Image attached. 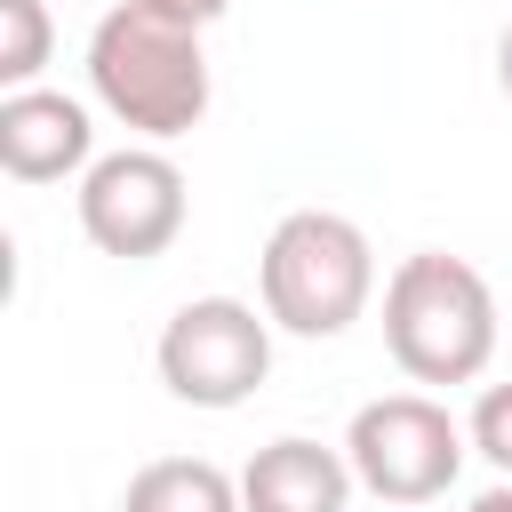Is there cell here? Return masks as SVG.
<instances>
[{"label": "cell", "instance_id": "52a82bcc", "mask_svg": "<svg viewBox=\"0 0 512 512\" xmlns=\"http://www.w3.org/2000/svg\"><path fill=\"white\" fill-rule=\"evenodd\" d=\"M0 168L16 184H64L96 168V120L64 88H16L0 96Z\"/></svg>", "mask_w": 512, "mask_h": 512}, {"label": "cell", "instance_id": "8992f818", "mask_svg": "<svg viewBox=\"0 0 512 512\" xmlns=\"http://www.w3.org/2000/svg\"><path fill=\"white\" fill-rule=\"evenodd\" d=\"M184 168L160 144H120L96 152V168L80 176V232L88 248L120 256V264H152L176 232H184Z\"/></svg>", "mask_w": 512, "mask_h": 512}, {"label": "cell", "instance_id": "7a4b0ae2", "mask_svg": "<svg viewBox=\"0 0 512 512\" xmlns=\"http://www.w3.org/2000/svg\"><path fill=\"white\" fill-rule=\"evenodd\" d=\"M384 352L408 384H472L496 360V288L448 248H416L384 280Z\"/></svg>", "mask_w": 512, "mask_h": 512}, {"label": "cell", "instance_id": "9c48e42d", "mask_svg": "<svg viewBox=\"0 0 512 512\" xmlns=\"http://www.w3.org/2000/svg\"><path fill=\"white\" fill-rule=\"evenodd\" d=\"M120 512H240V480L208 456H152L120 488Z\"/></svg>", "mask_w": 512, "mask_h": 512}, {"label": "cell", "instance_id": "ba28073f", "mask_svg": "<svg viewBox=\"0 0 512 512\" xmlns=\"http://www.w3.org/2000/svg\"><path fill=\"white\" fill-rule=\"evenodd\" d=\"M352 456L344 448H320L304 432H280L248 456L240 472V512H344L352 504Z\"/></svg>", "mask_w": 512, "mask_h": 512}, {"label": "cell", "instance_id": "5b68a950", "mask_svg": "<svg viewBox=\"0 0 512 512\" xmlns=\"http://www.w3.org/2000/svg\"><path fill=\"white\" fill-rule=\"evenodd\" d=\"M152 360L184 408H240L272 376V312H256L240 296H192L168 312Z\"/></svg>", "mask_w": 512, "mask_h": 512}, {"label": "cell", "instance_id": "4fadbf2b", "mask_svg": "<svg viewBox=\"0 0 512 512\" xmlns=\"http://www.w3.org/2000/svg\"><path fill=\"white\" fill-rule=\"evenodd\" d=\"M464 512H512V480H496V488H480Z\"/></svg>", "mask_w": 512, "mask_h": 512}, {"label": "cell", "instance_id": "277c9868", "mask_svg": "<svg viewBox=\"0 0 512 512\" xmlns=\"http://www.w3.org/2000/svg\"><path fill=\"white\" fill-rule=\"evenodd\" d=\"M344 456H352V480L368 496H384V504H432V496L456 488V472L472 456V432L432 392H384V400L352 408Z\"/></svg>", "mask_w": 512, "mask_h": 512}, {"label": "cell", "instance_id": "5bb4252c", "mask_svg": "<svg viewBox=\"0 0 512 512\" xmlns=\"http://www.w3.org/2000/svg\"><path fill=\"white\" fill-rule=\"evenodd\" d=\"M496 88H504V96H512V24H504V32H496Z\"/></svg>", "mask_w": 512, "mask_h": 512}, {"label": "cell", "instance_id": "6da1fadb", "mask_svg": "<svg viewBox=\"0 0 512 512\" xmlns=\"http://www.w3.org/2000/svg\"><path fill=\"white\" fill-rule=\"evenodd\" d=\"M88 96L136 128L144 144H168V136H192L200 112H208V56H200V32L144 8V0H120L96 16L88 32Z\"/></svg>", "mask_w": 512, "mask_h": 512}, {"label": "cell", "instance_id": "7c38bea8", "mask_svg": "<svg viewBox=\"0 0 512 512\" xmlns=\"http://www.w3.org/2000/svg\"><path fill=\"white\" fill-rule=\"evenodd\" d=\"M144 8H160V16H176V24H192V32H200V24H216L232 0H144Z\"/></svg>", "mask_w": 512, "mask_h": 512}, {"label": "cell", "instance_id": "30bf717a", "mask_svg": "<svg viewBox=\"0 0 512 512\" xmlns=\"http://www.w3.org/2000/svg\"><path fill=\"white\" fill-rule=\"evenodd\" d=\"M56 48V24H48V0H0V88H40V64Z\"/></svg>", "mask_w": 512, "mask_h": 512}, {"label": "cell", "instance_id": "3957f363", "mask_svg": "<svg viewBox=\"0 0 512 512\" xmlns=\"http://www.w3.org/2000/svg\"><path fill=\"white\" fill-rule=\"evenodd\" d=\"M256 288H264V312L272 328L288 336H344L368 296H376V248L352 216L336 208H288L256 256Z\"/></svg>", "mask_w": 512, "mask_h": 512}, {"label": "cell", "instance_id": "8fae6325", "mask_svg": "<svg viewBox=\"0 0 512 512\" xmlns=\"http://www.w3.org/2000/svg\"><path fill=\"white\" fill-rule=\"evenodd\" d=\"M464 432H472V456H488L496 480H512V384H488Z\"/></svg>", "mask_w": 512, "mask_h": 512}]
</instances>
